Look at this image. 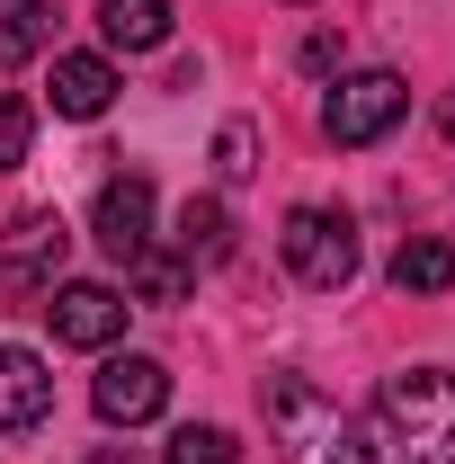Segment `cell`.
Instances as JSON below:
<instances>
[{"instance_id":"cell-1","label":"cell","mask_w":455,"mask_h":464,"mask_svg":"<svg viewBox=\"0 0 455 464\" xmlns=\"http://www.w3.org/2000/svg\"><path fill=\"white\" fill-rule=\"evenodd\" d=\"M357 464H455V375L402 366L357 420Z\"/></svg>"},{"instance_id":"cell-2","label":"cell","mask_w":455,"mask_h":464,"mask_svg":"<svg viewBox=\"0 0 455 464\" xmlns=\"http://www.w3.org/2000/svg\"><path fill=\"white\" fill-rule=\"evenodd\" d=\"M259 411H268V447H277L286 464H340L348 456V420H340V402H331L322 384L268 375V384H259Z\"/></svg>"},{"instance_id":"cell-3","label":"cell","mask_w":455,"mask_h":464,"mask_svg":"<svg viewBox=\"0 0 455 464\" xmlns=\"http://www.w3.org/2000/svg\"><path fill=\"white\" fill-rule=\"evenodd\" d=\"M277 241H286V268L313 295H340L348 277H357V232H348V215H331V206H295Z\"/></svg>"},{"instance_id":"cell-4","label":"cell","mask_w":455,"mask_h":464,"mask_svg":"<svg viewBox=\"0 0 455 464\" xmlns=\"http://www.w3.org/2000/svg\"><path fill=\"white\" fill-rule=\"evenodd\" d=\"M402 108H411V81H402V72H348L340 90L322 99V134H331L340 152H357V143L393 134Z\"/></svg>"},{"instance_id":"cell-5","label":"cell","mask_w":455,"mask_h":464,"mask_svg":"<svg viewBox=\"0 0 455 464\" xmlns=\"http://www.w3.org/2000/svg\"><path fill=\"white\" fill-rule=\"evenodd\" d=\"M63 250H72L63 215L54 206H27V215H9V232H0V277L18 295H54L63 286Z\"/></svg>"},{"instance_id":"cell-6","label":"cell","mask_w":455,"mask_h":464,"mask_svg":"<svg viewBox=\"0 0 455 464\" xmlns=\"http://www.w3.org/2000/svg\"><path fill=\"white\" fill-rule=\"evenodd\" d=\"M90 402H99V420H108V429H143V420H161V402H170V366L125 348V357H108V366H99Z\"/></svg>"},{"instance_id":"cell-7","label":"cell","mask_w":455,"mask_h":464,"mask_svg":"<svg viewBox=\"0 0 455 464\" xmlns=\"http://www.w3.org/2000/svg\"><path fill=\"white\" fill-rule=\"evenodd\" d=\"M90 232H99V250H108V259L134 268V259L152 250V179H143V170L108 179V188H99V206H90Z\"/></svg>"},{"instance_id":"cell-8","label":"cell","mask_w":455,"mask_h":464,"mask_svg":"<svg viewBox=\"0 0 455 464\" xmlns=\"http://www.w3.org/2000/svg\"><path fill=\"white\" fill-rule=\"evenodd\" d=\"M45 322H54L63 348H116V331H125V295L99 286V277H72V286H54Z\"/></svg>"},{"instance_id":"cell-9","label":"cell","mask_w":455,"mask_h":464,"mask_svg":"<svg viewBox=\"0 0 455 464\" xmlns=\"http://www.w3.org/2000/svg\"><path fill=\"white\" fill-rule=\"evenodd\" d=\"M54 411V375L36 348H0V429H45Z\"/></svg>"},{"instance_id":"cell-10","label":"cell","mask_w":455,"mask_h":464,"mask_svg":"<svg viewBox=\"0 0 455 464\" xmlns=\"http://www.w3.org/2000/svg\"><path fill=\"white\" fill-rule=\"evenodd\" d=\"M54 116H108L116 99V63L108 54H54Z\"/></svg>"},{"instance_id":"cell-11","label":"cell","mask_w":455,"mask_h":464,"mask_svg":"<svg viewBox=\"0 0 455 464\" xmlns=\"http://www.w3.org/2000/svg\"><path fill=\"white\" fill-rule=\"evenodd\" d=\"M99 36L116 54H161L170 45V0H99Z\"/></svg>"},{"instance_id":"cell-12","label":"cell","mask_w":455,"mask_h":464,"mask_svg":"<svg viewBox=\"0 0 455 464\" xmlns=\"http://www.w3.org/2000/svg\"><path fill=\"white\" fill-rule=\"evenodd\" d=\"M179 259H188V268H224V259H232L224 197H188V206H179Z\"/></svg>"},{"instance_id":"cell-13","label":"cell","mask_w":455,"mask_h":464,"mask_svg":"<svg viewBox=\"0 0 455 464\" xmlns=\"http://www.w3.org/2000/svg\"><path fill=\"white\" fill-rule=\"evenodd\" d=\"M393 286L402 295H447L455 286V241H429V232L402 241V250H393Z\"/></svg>"},{"instance_id":"cell-14","label":"cell","mask_w":455,"mask_h":464,"mask_svg":"<svg viewBox=\"0 0 455 464\" xmlns=\"http://www.w3.org/2000/svg\"><path fill=\"white\" fill-rule=\"evenodd\" d=\"M45 36H54L45 0H0V72H9V63H36Z\"/></svg>"},{"instance_id":"cell-15","label":"cell","mask_w":455,"mask_h":464,"mask_svg":"<svg viewBox=\"0 0 455 464\" xmlns=\"http://www.w3.org/2000/svg\"><path fill=\"white\" fill-rule=\"evenodd\" d=\"M188 277H197V268H188L179 250H143V259H134V286H143V304H179V295H188Z\"/></svg>"},{"instance_id":"cell-16","label":"cell","mask_w":455,"mask_h":464,"mask_svg":"<svg viewBox=\"0 0 455 464\" xmlns=\"http://www.w3.org/2000/svg\"><path fill=\"white\" fill-rule=\"evenodd\" d=\"M170 464H241V447H232V429H179Z\"/></svg>"},{"instance_id":"cell-17","label":"cell","mask_w":455,"mask_h":464,"mask_svg":"<svg viewBox=\"0 0 455 464\" xmlns=\"http://www.w3.org/2000/svg\"><path fill=\"white\" fill-rule=\"evenodd\" d=\"M215 170H224V179H250V170H259V134H250L241 116L215 134Z\"/></svg>"},{"instance_id":"cell-18","label":"cell","mask_w":455,"mask_h":464,"mask_svg":"<svg viewBox=\"0 0 455 464\" xmlns=\"http://www.w3.org/2000/svg\"><path fill=\"white\" fill-rule=\"evenodd\" d=\"M9 161H27V108L18 99H0V170Z\"/></svg>"},{"instance_id":"cell-19","label":"cell","mask_w":455,"mask_h":464,"mask_svg":"<svg viewBox=\"0 0 455 464\" xmlns=\"http://www.w3.org/2000/svg\"><path fill=\"white\" fill-rule=\"evenodd\" d=\"M90 464H134V456H125V447H99V456H90Z\"/></svg>"},{"instance_id":"cell-20","label":"cell","mask_w":455,"mask_h":464,"mask_svg":"<svg viewBox=\"0 0 455 464\" xmlns=\"http://www.w3.org/2000/svg\"><path fill=\"white\" fill-rule=\"evenodd\" d=\"M438 125H447V134H455V90H447V108H438Z\"/></svg>"}]
</instances>
